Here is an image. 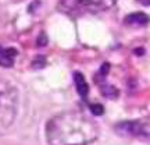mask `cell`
<instances>
[{"instance_id": "cell-1", "label": "cell", "mask_w": 150, "mask_h": 145, "mask_svg": "<svg viewBox=\"0 0 150 145\" xmlns=\"http://www.w3.org/2000/svg\"><path fill=\"white\" fill-rule=\"evenodd\" d=\"M99 135V127L78 113H61L46 124L49 145H88Z\"/></svg>"}, {"instance_id": "cell-2", "label": "cell", "mask_w": 150, "mask_h": 145, "mask_svg": "<svg viewBox=\"0 0 150 145\" xmlns=\"http://www.w3.org/2000/svg\"><path fill=\"white\" fill-rule=\"evenodd\" d=\"M18 110V92L8 84H0V135L14 123Z\"/></svg>"}, {"instance_id": "cell-3", "label": "cell", "mask_w": 150, "mask_h": 145, "mask_svg": "<svg viewBox=\"0 0 150 145\" xmlns=\"http://www.w3.org/2000/svg\"><path fill=\"white\" fill-rule=\"evenodd\" d=\"M117 0H60L59 9L67 14L100 13L114 7Z\"/></svg>"}, {"instance_id": "cell-4", "label": "cell", "mask_w": 150, "mask_h": 145, "mask_svg": "<svg viewBox=\"0 0 150 145\" xmlns=\"http://www.w3.org/2000/svg\"><path fill=\"white\" fill-rule=\"evenodd\" d=\"M118 131L124 135H134V137L150 138V123H145V121H127V123H120Z\"/></svg>"}, {"instance_id": "cell-5", "label": "cell", "mask_w": 150, "mask_h": 145, "mask_svg": "<svg viewBox=\"0 0 150 145\" xmlns=\"http://www.w3.org/2000/svg\"><path fill=\"white\" fill-rule=\"evenodd\" d=\"M125 24L131 25V27H145L150 21V18L145 13H132L129 16L125 17Z\"/></svg>"}, {"instance_id": "cell-6", "label": "cell", "mask_w": 150, "mask_h": 145, "mask_svg": "<svg viewBox=\"0 0 150 145\" xmlns=\"http://www.w3.org/2000/svg\"><path fill=\"white\" fill-rule=\"evenodd\" d=\"M17 50L14 48H1L0 46V66L3 67H11L16 61L17 57Z\"/></svg>"}, {"instance_id": "cell-7", "label": "cell", "mask_w": 150, "mask_h": 145, "mask_svg": "<svg viewBox=\"0 0 150 145\" xmlns=\"http://www.w3.org/2000/svg\"><path fill=\"white\" fill-rule=\"evenodd\" d=\"M74 81H75V86H76V91L82 98L88 96V92H89V86L86 82L85 77L81 74V73H75L74 74Z\"/></svg>"}, {"instance_id": "cell-8", "label": "cell", "mask_w": 150, "mask_h": 145, "mask_svg": "<svg viewBox=\"0 0 150 145\" xmlns=\"http://www.w3.org/2000/svg\"><path fill=\"white\" fill-rule=\"evenodd\" d=\"M102 94L106 98H117V95H118L117 89H115L114 86L108 85V84H106V85H102Z\"/></svg>"}, {"instance_id": "cell-9", "label": "cell", "mask_w": 150, "mask_h": 145, "mask_svg": "<svg viewBox=\"0 0 150 145\" xmlns=\"http://www.w3.org/2000/svg\"><path fill=\"white\" fill-rule=\"evenodd\" d=\"M91 109L95 114H103V110H104L102 105H91Z\"/></svg>"}, {"instance_id": "cell-10", "label": "cell", "mask_w": 150, "mask_h": 145, "mask_svg": "<svg viewBox=\"0 0 150 145\" xmlns=\"http://www.w3.org/2000/svg\"><path fill=\"white\" fill-rule=\"evenodd\" d=\"M38 45H39V46H43V45H46V36H45V35H40V41H38Z\"/></svg>"}, {"instance_id": "cell-11", "label": "cell", "mask_w": 150, "mask_h": 145, "mask_svg": "<svg viewBox=\"0 0 150 145\" xmlns=\"http://www.w3.org/2000/svg\"><path fill=\"white\" fill-rule=\"evenodd\" d=\"M138 1L143 6H150V0H138Z\"/></svg>"}]
</instances>
